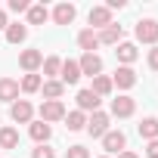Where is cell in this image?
I'll return each mask as SVG.
<instances>
[{"label": "cell", "instance_id": "obj_32", "mask_svg": "<svg viewBox=\"0 0 158 158\" xmlns=\"http://www.w3.org/2000/svg\"><path fill=\"white\" fill-rule=\"evenodd\" d=\"M146 158H158V139H152L146 146Z\"/></svg>", "mask_w": 158, "mask_h": 158}, {"label": "cell", "instance_id": "obj_34", "mask_svg": "<svg viewBox=\"0 0 158 158\" xmlns=\"http://www.w3.org/2000/svg\"><path fill=\"white\" fill-rule=\"evenodd\" d=\"M118 158H139V155H136V152H130V149H124V152H121Z\"/></svg>", "mask_w": 158, "mask_h": 158}, {"label": "cell", "instance_id": "obj_16", "mask_svg": "<svg viewBox=\"0 0 158 158\" xmlns=\"http://www.w3.org/2000/svg\"><path fill=\"white\" fill-rule=\"evenodd\" d=\"M19 93H22L19 90V81H13V77H0V102H10L13 106L19 99Z\"/></svg>", "mask_w": 158, "mask_h": 158}, {"label": "cell", "instance_id": "obj_7", "mask_svg": "<svg viewBox=\"0 0 158 158\" xmlns=\"http://www.w3.org/2000/svg\"><path fill=\"white\" fill-rule=\"evenodd\" d=\"M136 71L130 68V65H118L115 68V74H112V84L118 87V90H130V87H136Z\"/></svg>", "mask_w": 158, "mask_h": 158}, {"label": "cell", "instance_id": "obj_9", "mask_svg": "<svg viewBox=\"0 0 158 158\" xmlns=\"http://www.w3.org/2000/svg\"><path fill=\"white\" fill-rule=\"evenodd\" d=\"M81 68H77V59H62V68H59V81L65 87H74L77 81H81Z\"/></svg>", "mask_w": 158, "mask_h": 158}, {"label": "cell", "instance_id": "obj_12", "mask_svg": "<svg viewBox=\"0 0 158 158\" xmlns=\"http://www.w3.org/2000/svg\"><path fill=\"white\" fill-rule=\"evenodd\" d=\"M74 16H77V6H74V3H56L53 13H50V19H53L56 25H71Z\"/></svg>", "mask_w": 158, "mask_h": 158}, {"label": "cell", "instance_id": "obj_31", "mask_svg": "<svg viewBox=\"0 0 158 158\" xmlns=\"http://www.w3.org/2000/svg\"><path fill=\"white\" fill-rule=\"evenodd\" d=\"M149 68H152V71H158V47H152V50H149Z\"/></svg>", "mask_w": 158, "mask_h": 158}, {"label": "cell", "instance_id": "obj_23", "mask_svg": "<svg viewBox=\"0 0 158 158\" xmlns=\"http://www.w3.org/2000/svg\"><path fill=\"white\" fill-rule=\"evenodd\" d=\"M25 16H28V25H44V22L50 19V10H47L44 3H31Z\"/></svg>", "mask_w": 158, "mask_h": 158}, {"label": "cell", "instance_id": "obj_19", "mask_svg": "<svg viewBox=\"0 0 158 158\" xmlns=\"http://www.w3.org/2000/svg\"><path fill=\"white\" fill-rule=\"evenodd\" d=\"M90 90L102 99V96H112V93H115V84H112V77H109V74H96V77H93V84H90Z\"/></svg>", "mask_w": 158, "mask_h": 158}, {"label": "cell", "instance_id": "obj_26", "mask_svg": "<svg viewBox=\"0 0 158 158\" xmlns=\"http://www.w3.org/2000/svg\"><path fill=\"white\" fill-rule=\"evenodd\" d=\"M0 149H19V130L16 127H0Z\"/></svg>", "mask_w": 158, "mask_h": 158}, {"label": "cell", "instance_id": "obj_24", "mask_svg": "<svg viewBox=\"0 0 158 158\" xmlns=\"http://www.w3.org/2000/svg\"><path fill=\"white\" fill-rule=\"evenodd\" d=\"M65 127H68L71 133L84 130V127H87V115H84V112H77V109H74V112H65Z\"/></svg>", "mask_w": 158, "mask_h": 158}, {"label": "cell", "instance_id": "obj_29", "mask_svg": "<svg viewBox=\"0 0 158 158\" xmlns=\"http://www.w3.org/2000/svg\"><path fill=\"white\" fill-rule=\"evenodd\" d=\"M28 6H31L28 0H10V3H6L10 13H28Z\"/></svg>", "mask_w": 158, "mask_h": 158}, {"label": "cell", "instance_id": "obj_11", "mask_svg": "<svg viewBox=\"0 0 158 158\" xmlns=\"http://www.w3.org/2000/svg\"><path fill=\"white\" fill-rule=\"evenodd\" d=\"M77 68H81V74H87V77H96V74H102V59L96 53H84L77 59Z\"/></svg>", "mask_w": 158, "mask_h": 158}, {"label": "cell", "instance_id": "obj_15", "mask_svg": "<svg viewBox=\"0 0 158 158\" xmlns=\"http://www.w3.org/2000/svg\"><path fill=\"white\" fill-rule=\"evenodd\" d=\"M28 136H31L37 146H47V143H50V136H53V127H50V124H44V121H31V124H28Z\"/></svg>", "mask_w": 158, "mask_h": 158}, {"label": "cell", "instance_id": "obj_13", "mask_svg": "<svg viewBox=\"0 0 158 158\" xmlns=\"http://www.w3.org/2000/svg\"><path fill=\"white\" fill-rule=\"evenodd\" d=\"M87 22H90V28L96 31H102V28H109L112 25V10H106V6H93L90 13H87Z\"/></svg>", "mask_w": 158, "mask_h": 158}, {"label": "cell", "instance_id": "obj_10", "mask_svg": "<svg viewBox=\"0 0 158 158\" xmlns=\"http://www.w3.org/2000/svg\"><path fill=\"white\" fill-rule=\"evenodd\" d=\"M19 65H22L28 74H37V68L44 65V53L34 50V47H31V50H22V53H19Z\"/></svg>", "mask_w": 158, "mask_h": 158}, {"label": "cell", "instance_id": "obj_8", "mask_svg": "<svg viewBox=\"0 0 158 158\" xmlns=\"http://www.w3.org/2000/svg\"><path fill=\"white\" fill-rule=\"evenodd\" d=\"M99 106H102V99L90 90V87H84V90H77V112H84V115H93V112H99Z\"/></svg>", "mask_w": 158, "mask_h": 158}, {"label": "cell", "instance_id": "obj_1", "mask_svg": "<svg viewBox=\"0 0 158 158\" xmlns=\"http://www.w3.org/2000/svg\"><path fill=\"white\" fill-rule=\"evenodd\" d=\"M93 139H102L109 130H112V118H109V112H93V115H87V127H84Z\"/></svg>", "mask_w": 158, "mask_h": 158}, {"label": "cell", "instance_id": "obj_21", "mask_svg": "<svg viewBox=\"0 0 158 158\" xmlns=\"http://www.w3.org/2000/svg\"><path fill=\"white\" fill-rule=\"evenodd\" d=\"M136 133L146 139V143H152V139H158V118H143L139 124H136Z\"/></svg>", "mask_w": 158, "mask_h": 158}, {"label": "cell", "instance_id": "obj_30", "mask_svg": "<svg viewBox=\"0 0 158 158\" xmlns=\"http://www.w3.org/2000/svg\"><path fill=\"white\" fill-rule=\"evenodd\" d=\"M31 158H56V152L50 146H37V149H31Z\"/></svg>", "mask_w": 158, "mask_h": 158}, {"label": "cell", "instance_id": "obj_22", "mask_svg": "<svg viewBox=\"0 0 158 158\" xmlns=\"http://www.w3.org/2000/svg\"><path fill=\"white\" fill-rule=\"evenodd\" d=\"M44 81H59V68H62V59L59 56H44Z\"/></svg>", "mask_w": 158, "mask_h": 158}, {"label": "cell", "instance_id": "obj_28", "mask_svg": "<svg viewBox=\"0 0 158 158\" xmlns=\"http://www.w3.org/2000/svg\"><path fill=\"white\" fill-rule=\"evenodd\" d=\"M65 158H90V149L87 146H68L65 149Z\"/></svg>", "mask_w": 158, "mask_h": 158}, {"label": "cell", "instance_id": "obj_5", "mask_svg": "<svg viewBox=\"0 0 158 158\" xmlns=\"http://www.w3.org/2000/svg\"><path fill=\"white\" fill-rule=\"evenodd\" d=\"M102 149H106L109 158H112V155H121V152L127 149V136H124V130H109V133L102 136Z\"/></svg>", "mask_w": 158, "mask_h": 158}, {"label": "cell", "instance_id": "obj_25", "mask_svg": "<svg viewBox=\"0 0 158 158\" xmlns=\"http://www.w3.org/2000/svg\"><path fill=\"white\" fill-rule=\"evenodd\" d=\"M40 93H44V99H62L65 84H62V81H44V84H40Z\"/></svg>", "mask_w": 158, "mask_h": 158}, {"label": "cell", "instance_id": "obj_17", "mask_svg": "<svg viewBox=\"0 0 158 158\" xmlns=\"http://www.w3.org/2000/svg\"><path fill=\"white\" fill-rule=\"evenodd\" d=\"M99 34V44H106V47H118L121 40H124V28L121 25H109V28H102V31H96Z\"/></svg>", "mask_w": 158, "mask_h": 158}, {"label": "cell", "instance_id": "obj_4", "mask_svg": "<svg viewBox=\"0 0 158 158\" xmlns=\"http://www.w3.org/2000/svg\"><path fill=\"white\" fill-rule=\"evenodd\" d=\"M133 34H136V40H139V44L155 47V44H158V22H155V19H139V22H136V28H133Z\"/></svg>", "mask_w": 158, "mask_h": 158}, {"label": "cell", "instance_id": "obj_35", "mask_svg": "<svg viewBox=\"0 0 158 158\" xmlns=\"http://www.w3.org/2000/svg\"><path fill=\"white\" fill-rule=\"evenodd\" d=\"M99 158H109V155H99Z\"/></svg>", "mask_w": 158, "mask_h": 158}, {"label": "cell", "instance_id": "obj_27", "mask_svg": "<svg viewBox=\"0 0 158 158\" xmlns=\"http://www.w3.org/2000/svg\"><path fill=\"white\" fill-rule=\"evenodd\" d=\"M40 84H44V77H40V74H25L22 81H19V90H22V93H37Z\"/></svg>", "mask_w": 158, "mask_h": 158}, {"label": "cell", "instance_id": "obj_6", "mask_svg": "<svg viewBox=\"0 0 158 158\" xmlns=\"http://www.w3.org/2000/svg\"><path fill=\"white\" fill-rule=\"evenodd\" d=\"M10 118H13L16 124H31V121H34V106H31L28 99H16V102L10 106Z\"/></svg>", "mask_w": 158, "mask_h": 158}, {"label": "cell", "instance_id": "obj_14", "mask_svg": "<svg viewBox=\"0 0 158 158\" xmlns=\"http://www.w3.org/2000/svg\"><path fill=\"white\" fill-rule=\"evenodd\" d=\"M115 59H118L121 65H133V62L139 59V50H136V44H130V40H121V44L115 47Z\"/></svg>", "mask_w": 158, "mask_h": 158}, {"label": "cell", "instance_id": "obj_18", "mask_svg": "<svg viewBox=\"0 0 158 158\" xmlns=\"http://www.w3.org/2000/svg\"><path fill=\"white\" fill-rule=\"evenodd\" d=\"M3 34H6V44L19 47V44H25V37H28V25H22V22H10Z\"/></svg>", "mask_w": 158, "mask_h": 158}, {"label": "cell", "instance_id": "obj_2", "mask_svg": "<svg viewBox=\"0 0 158 158\" xmlns=\"http://www.w3.org/2000/svg\"><path fill=\"white\" fill-rule=\"evenodd\" d=\"M37 115H40L44 124L53 127L56 121H65V106H62V99H44L40 109H37Z\"/></svg>", "mask_w": 158, "mask_h": 158}, {"label": "cell", "instance_id": "obj_20", "mask_svg": "<svg viewBox=\"0 0 158 158\" xmlns=\"http://www.w3.org/2000/svg\"><path fill=\"white\" fill-rule=\"evenodd\" d=\"M77 47H81L84 53H93L99 47V34L93 28H84V31H77Z\"/></svg>", "mask_w": 158, "mask_h": 158}, {"label": "cell", "instance_id": "obj_3", "mask_svg": "<svg viewBox=\"0 0 158 158\" xmlns=\"http://www.w3.org/2000/svg\"><path fill=\"white\" fill-rule=\"evenodd\" d=\"M133 112H136V99H133V96H127V93L115 96V99H112V106H109V118H130Z\"/></svg>", "mask_w": 158, "mask_h": 158}, {"label": "cell", "instance_id": "obj_33", "mask_svg": "<svg viewBox=\"0 0 158 158\" xmlns=\"http://www.w3.org/2000/svg\"><path fill=\"white\" fill-rule=\"evenodd\" d=\"M6 25H10V19H6V10H0V31H6Z\"/></svg>", "mask_w": 158, "mask_h": 158}]
</instances>
